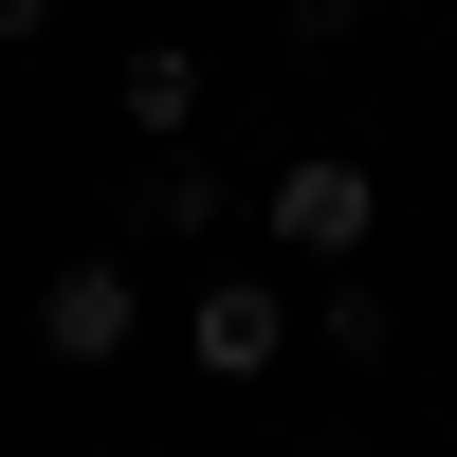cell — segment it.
<instances>
[{
	"label": "cell",
	"mask_w": 457,
	"mask_h": 457,
	"mask_svg": "<svg viewBox=\"0 0 457 457\" xmlns=\"http://www.w3.org/2000/svg\"><path fill=\"white\" fill-rule=\"evenodd\" d=\"M110 238H129V256H165V238H220V165H183V146H146V183L110 202Z\"/></svg>",
	"instance_id": "4"
},
{
	"label": "cell",
	"mask_w": 457,
	"mask_h": 457,
	"mask_svg": "<svg viewBox=\"0 0 457 457\" xmlns=\"http://www.w3.org/2000/svg\"><path fill=\"white\" fill-rule=\"evenodd\" d=\"M312 329H329V348H348V366H385V348H403V312H385V293H366V275H329V312H312Z\"/></svg>",
	"instance_id": "6"
},
{
	"label": "cell",
	"mask_w": 457,
	"mask_h": 457,
	"mask_svg": "<svg viewBox=\"0 0 457 457\" xmlns=\"http://www.w3.org/2000/svg\"><path fill=\"white\" fill-rule=\"evenodd\" d=\"M275 256H366V220H385V183L348 165V146H312V165H275Z\"/></svg>",
	"instance_id": "1"
},
{
	"label": "cell",
	"mask_w": 457,
	"mask_h": 457,
	"mask_svg": "<svg viewBox=\"0 0 457 457\" xmlns=\"http://www.w3.org/2000/svg\"><path fill=\"white\" fill-rule=\"evenodd\" d=\"M275 19H293V37H348V19H366V0H275Z\"/></svg>",
	"instance_id": "7"
},
{
	"label": "cell",
	"mask_w": 457,
	"mask_h": 457,
	"mask_svg": "<svg viewBox=\"0 0 457 457\" xmlns=\"http://www.w3.org/2000/svg\"><path fill=\"white\" fill-rule=\"evenodd\" d=\"M129 329H146V293H129V238H110V256H73V275L37 293V348H55V366H110Z\"/></svg>",
	"instance_id": "2"
},
{
	"label": "cell",
	"mask_w": 457,
	"mask_h": 457,
	"mask_svg": "<svg viewBox=\"0 0 457 457\" xmlns=\"http://www.w3.org/2000/svg\"><path fill=\"white\" fill-rule=\"evenodd\" d=\"M110 129L183 146V129H202V55H183V37H146V55H129V92H110Z\"/></svg>",
	"instance_id": "5"
},
{
	"label": "cell",
	"mask_w": 457,
	"mask_h": 457,
	"mask_svg": "<svg viewBox=\"0 0 457 457\" xmlns=\"http://www.w3.org/2000/svg\"><path fill=\"white\" fill-rule=\"evenodd\" d=\"M312 457H366V439H312Z\"/></svg>",
	"instance_id": "8"
},
{
	"label": "cell",
	"mask_w": 457,
	"mask_h": 457,
	"mask_svg": "<svg viewBox=\"0 0 457 457\" xmlns=\"http://www.w3.org/2000/svg\"><path fill=\"white\" fill-rule=\"evenodd\" d=\"M183 348H202L220 385H256V366L293 348V312H275V275H202V312H183Z\"/></svg>",
	"instance_id": "3"
}]
</instances>
